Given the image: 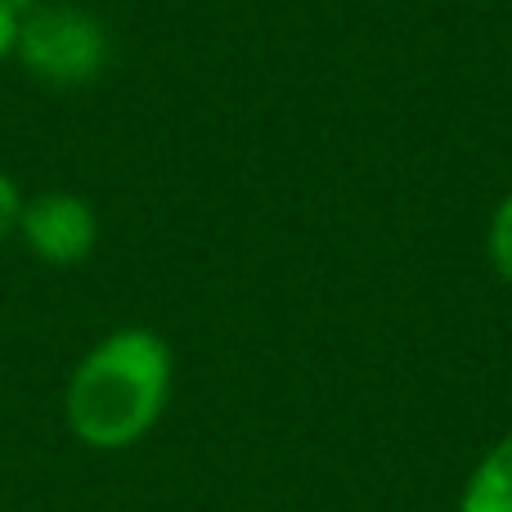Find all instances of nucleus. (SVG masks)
<instances>
[{
    "label": "nucleus",
    "instance_id": "1",
    "mask_svg": "<svg viewBox=\"0 0 512 512\" xmlns=\"http://www.w3.org/2000/svg\"><path fill=\"white\" fill-rule=\"evenodd\" d=\"M171 387L176 355L167 337L144 324L113 328L72 364L63 387V423L86 450H131L162 423Z\"/></svg>",
    "mask_w": 512,
    "mask_h": 512
},
{
    "label": "nucleus",
    "instance_id": "2",
    "mask_svg": "<svg viewBox=\"0 0 512 512\" xmlns=\"http://www.w3.org/2000/svg\"><path fill=\"white\" fill-rule=\"evenodd\" d=\"M14 54L50 86H86L108 63V32L90 9L32 0L18 9Z\"/></svg>",
    "mask_w": 512,
    "mask_h": 512
},
{
    "label": "nucleus",
    "instance_id": "3",
    "mask_svg": "<svg viewBox=\"0 0 512 512\" xmlns=\"http://www.w3.org/2000/svg\"><path fill=\"white\" fill-rule=\"evenodd\" d=\"M99 234H104V225H99V212L90 198L72 194V189H41V194L23 198L14 239H23V248L36 261L72 270V265L95 256Z\"/></svg>",
    "mask_w": 512,
    "mask_h": 512
},
{
    "label": "nucleus",
    "instance_id": "4",
    "mask_svg": "<svg viewBox=\"0 0 512 512\" xmlns=\"http://www.w3.org/2000/svg\"><path fill=\"white\" fill-rule=\"evenodd\" d=\"M459 512H512V432L481 454L459 495Z\"/></svg>",
    "mask_w": 512,
    "mask_h": 512
},
{
    "label": "nucleus",
    "instance_id": "5",
    "mask_svg": "<svg viewBox=\"0 0 512 512\" xmlns=\"http://www.w3.org/2000/svg\"><path fill=\"white\" fill-rule=\"evenodd\" d=\"M486 248H490V265L499 270V279L512 288V189L499 198L495 216H490V230H486Z\"/></svg>",
    "mask_w": 512,
    "mask_h": 512
},
{
    "label": "nucleus",
    "instance_id": "6",
    "mask_svg": "<svg viewBox=\"0 0 512 512\" xmlns=\"http://www.w3.org/2000/svg\"><path fill=\"white\" fill-rule=\"evenodd\" d=\"M18 212H23V194H18V185L0 171V243L18 234Z\"/></svg>",
    "mask_w": 512,
    "mask_h": 512
},
{
    "label": "nucleus",
    "instance_id": "7",
    "mask_svg": "<svg viewBox=\"0 0 512 512\" xmlns=\"http://www.w3.org/2000/svg\"><path fill=\"white\" fill-rule=\"evenodd\" d=\"M18 9H23V0H0V63L14 59V45H18Z\"/></svg>",
    "mask_w": 512,
    "mask_h": 512
}]
</instances>
